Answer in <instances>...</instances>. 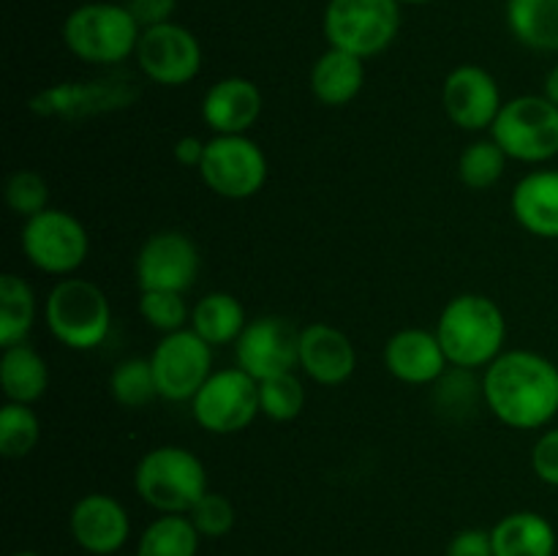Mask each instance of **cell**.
<instances>
[{"mask_svg":"<svg viewBox=\"0 0 558 556\" xmlns=\"http://www.w3.org/2000/svg\"><path fill=\"white\" fill-rule=\"evenodd\" d=\"M41 442V420L31 403L5 401L0 409V452L9 461L25 458Z\"/></svg>","mask_w":558,"mask_h":556,"instance_id":"obj_29","label":"cell"},{"mask_svg":"<svg viewBox=\"0 0 558 556\" xmlns=\"http://www.w3.org/2000/svg\"><path fill=\"white\" fill-rule=\"evenodd\" d=\"M543 96L548 98V101H554L558 107V63L554 69L548 71V76H545V85H543Z\"/></svg>","mask_w":558,"mask_h":556,"instance_id":"obj_40","label":"cell"},{"mask_svg":"<svg viewBox=\"0 0 558 556\" xmlns=\"http://www.w3.org/2000/svg\"><path fill=\"white\" fill-rule=\"evenodd\" d=\"M0 385H3L5 401L36 403L41 401L49 387L47 360L31 347V343H14L0 354Z\"/></svg>","mask_w":558,"mask_h":556,"instance_id":"obj_24","label":"cell"},{"mask_svg":"<svg viewBox=\"0 0 558 556\" xmlns=\"http://www.w3.org/2000/svg\"><path fill=\"white\" fill-rule=\"evenodd\" d=\"M158 396L167 401H194L213 374V347L191 327L167 333L150 354Z\"/></svg>","mask_w":558,"mask_h":556,"instance_id":"obj_11","label":"cell"},{"mask_svg":"<svg viewBox=\"0 0 558 556\" xmlns=\"http://www.w3.org/2000/svg\"><path fill=\"white\" fill-rule=\"evenodd\" d=\"M142 74L161 87H183L202 71V44L189 27L163 22L145 27L136 44Z\"/></svg>","mask_w":558,"mask_h":556,"instance_id":"obj_12","label":"cell"},{"mask_svg":"<svg viewBox=\"0 0 558 556\" xmlns=\"http://www.w3.org/2000/svg\"><path fill=\"white\" fill-rule=\"evenodd\" d=\"M445 349L436 330L403 327L385 343V368L407 385H436L447 374Z\"/></svg>","mask_w":558,"mask_h":556,"instance_id":"obj_18","label":"cell"},{"mask_svg":"<svg viewBox=\"0 0 558 556\" xmlns=\"http://www.w3.org/2000/svg\"><path fill=\"white\" fill-rule=\"evenodd\" d=\"M142 27L125 5L87 3L71 11L63 41L74 58L90 65H118L136 52Z\"/></svg>","mask_w":558,"mask_h":556,"instance_id":"obj_5","label":"cell"},{"mask_svg":"<svg viewBox=\"0 0 558 556\" xmlns=\"http://www.w3.org/2000/svg\"><path fill=\"white\" fill-rule=\"evenodd\" d=\"M245 325L248 319H245L243 303L229 292H207L191 309L189 327L196 336L205 338L213 349L238 341Z\"/></svg>","mask_w":558,"mask_h":556,"instance_id":"obj_25","label":"cell"},{"mask_svg":"<svg viewBox=\"0 0 558 556\" xmlns=\"http://www.w3.org/2000/svg\"><path fill=\"white\" fill-rule=\"evenodd\" d=\"M365 85V60L330 47L311 69V93L325 107H347Z\"/></svg>","mask_w":558,"mask_h":556,"instance_id":"obj_22","label":"cell"},{"mask_svg":"<svg viewBox=\"0 0 558 556\" xmlns=\"http://www.w3.org/2000/svg\"><path fill=\"white\" fill-rule=\"evenodd\" d=\"M259 409L276 423H292L305 409V385L298 371L259 382Z\"/></svg>","mask_w":558,"mask_h":556,"instance_id":"obj_32","label":"cell"},{"mask_svg":"<svg viewBox=\"0 0 558 556\" xmlns=\"http://www.w3.org/2000/svg\"><path fill=\"white\" fill-rule=\"evenodd\" d=\"M189 518L194 521L196 532L202 537H227L234 529V521H238V512H234V505L229 496L218 494V491H207L199 501L194 505V510L189 512Z\"/></svg>","mask_w":558,"mask_h":556,"instance_id":"obj_35","label":"cell"},{"mask_svg":"<svg viewBox=\"0 0 558 556\" xmlns=\"http://www.w3.org/2000/svg\"><path fill=\"white\" fill-rule=\"evenodd\" d=\"M483 398L510 428H545L558 414V365L532 349H505L485 368Z\"/></svg>","mask_w":558,"mask_h":556,"instance_id":"obj_1","label":"cell"},{"mask_svg":"<svg viewBox=\"0 0 558 556\" xmlns=\"http://www.w3.org/2000/svg\"><path fill=\"white\" fill-rule=\"evenodd\" d=\"M134 270L142 292L163 289V292L185 294L199 276V251L189 234L163 229L142 243Z\"/></svg>","mask_w":558,"mask_h":556,"instance_id":"obj_14","label":"cell"},{"mask_svg":"<svg viewBox=\"0 0 558 556\" xmlns=\"http://www.w3.org/2000/svg\"><path fill=\"white\" fill-rule=\"evenodd\" d=\"M532 469L545 485L558 488V428H548L534 442Z\"/></svg>","mask_w":558,"mask_h":556,"instance_id":"obj_36","label":"cell"},{"mask_svg":"<svg viewBox=\"0 0 558 556\" xmlns=\"http://www.w3.org/2000/svg\"><path fill=\"white\" fill-rule=\"evenodd\" d=\"M398 3H430V0H398Z\"/></svg>","mask_w":558,"mask_h":556,"instance_id":"obj_42","label":"cell"},{"mask_svg":"<svg viewBox=\"0 0 558 556\" xmlns=\"http://www.w3.org/2000/svg\"><path fill=\"white\" fill-rule=\"evenodd\" d=\"M22 251L36 270L63 276L80 270L90 254V234L74 213L47 207L22 227Z\"/></svg>","mask_w":558,"mask_h":556,"instance_id":"obj_8","label":"cell"},{"mask_svg":"<svg viewBox=\"0 0 558 556\" xmlns=\"http://www.w3.org/2000/svg\"><path fill=\"white\" fill-rule=\"evenodd\" d=\"M510 210L529 234L558 240V169L523 174L512 189Z\"/></svg>","mask_w":558,"mask_h":556,"instance_id":"obj_21","label":"cell"},{"mask_svg":"<svg viewBox=\"0 0 558 556\" xmlns=\"http://www.w3.org/2000/svg\"><path fill=\"white\" fill-rule=\"evenodd\" d=\"M36 322V294L16 273L0 276V347L25 343Z\"/></svg>","mask_w":558,"mask_h":556,"instance_id":"obj_27","label":"cell"},{"mask_svg":"<svg viewBox=\"0 0 558 556\" xmlns=\"http://www.w3.org/2000/svg\"><path fill=\"white\" fill-rule=\"evenodd\" d=\"M265 98L256 82L245 76H223L202 98V120L216 134H248L262 118Z\"/></svg>","mask_w":558,"mask_h":556,"instance_id":"obj_20","label":"cell"},{"mask_svg":"<svg viewBox=\"0 0 558 556\" xmlns=\"http://www.w3.org/2000/svg\"><path fill=\"white\" fill-rule=\"evenodd\" d=\"M234 360L256 382L298 371L300 330L283 316H256L234 341Z\"/></svg>","mask_w":558,"mask_h":556,"instance_id":"obj_13","label":"cell"},{"mask_svg":"<svg viewBox=\"0 0 558 556\" xmlns=\"http://www.w3.org/2000/svg\"><path fill=\"white\" fill-rule=\"evenodd\" d=\"M191 414L207 434H238L254 423L256 414H262L259 382L240 365L213 371L191 401Z\"/></svg>","mask_w":558,"mask_h":556,"instance_id":"obj_10","label":"cell"},{"mask_svg":"<svg viewBox=\"0 0 558 556\" xmlns=\"http://www.w3.org/2000/svg\"><path fill=\"white\" fill-rule=\"evenodd\" d=\"M44 319L54 341L76 352H87L107 341L112 327V305L98 283L69 276L49 289Z\"/></svg>","mask_w":558,"mask_h":556,"instance_id":"obj_4","label":"cell"},{"mask_svg":"<svg viewBox=\"0 0 558 556\" xmlns=\"http://www.w3.org/2000/svg\"><path fill=\"white\" fill-rule=\"evenodd\" d=\"M507 153L496 145V140H477L463 147L458 156V178L466 189L485 191L494 189L507 169Z\"/></svg>","mask_w":558,"mask_h":556,"instance_id":"obj_31","label":"cell"},{"mask_svg":"<svg viewBox=\"0 0 558 556\" xmlns=\"http://www.w3.org/2000/svg\"><path fill=\"white\" fill-rule=\"evenodd\" d=\"M507 22L523 47L558 52V0H510Z\"/></svg>","mask_w":558,"mask_h":556,"instance_id":"obj_26","label":"cell"},{"mask_svg":"<svg viewBox=\"0 0 558 556\" xmlns=\"http://www.w3.org/2000/svg\"><path fill=\"white\" fill-rule=\"evenodd\" d=\"M5 205L14 216L33 218L49 207V183L36 169H16L5 180Z\"/></svg>","mask_w":558,"mask_h":556,"instance_id":"obj_33","label":"cell"},{"mask_svg":"<svg viewBox=\"0 0 558 556\" xmlns=\"http://www.w3.org/2000/svg\"><path fill=\"white\" fill-rule=\"evenodd\" d=\"M196 172L216 196L251 200L267 183V156L248 134H216Z\"/></svg>","mask_w":558,"mask_h":556,"instance_id":"obj_9","label":"cell"},{"mask_svg":"<svg viewBox=\"0 0 558 556\" xmlns=\"http://www.w3.org/2000/svg\"><path fill=\"white\" fill-rule=\"evenodd\" d=\"M436 336L456 368H488L507 341L505 311L488 294L463 292L441 309Z\"/></svg>","mask_w":558,"mask_h":556,"instance_id":"obj_2","label":"cell"},{"mask_svg":"<svg viewBox=\"0 0 558 556\" xmlns=\"http://www.w3.org/2000/svg\"><path fill=\"white\" fill-rule=\"evenodd\" d=\"M109 392L114 401L125 409H142L158 396L156 374H153L150 358L120 360L109 374Z\"/></svg>","mask_w":558,"mask_h":556,"instance_id":"obj_30","label":"cell"},{"mask_svg":"<svg viewBox=\"0 0 558 556\" xmlns=\"http://www.w3.org/2000/svg\"><path fill=\"white\" fill-rule=\"evenodd\" d=\"M441 104H445L450 123L463 131H490L505 107L494 74L472 63L458 65L447 74L445 87H441Z\"/></svg>","mask_w":558,"mask_h":556,"instance_id":"obj_15","label":"cell"},{"mask_svg":"<svg viewBox=\"0 0 558 556\" xmlns=\"http://www.w3.org/2000/svg\"><path fill=\"white\" fill-rule=\"evenodd\" d=\"M202 534L194 521L180 512H161L145 527L136 543V556H196Z\"/></svg>","mask_w":558,"mask_h":556,"instance_id":"obj_28","label":"cell"},{"mask_svg":"<svg viewBox=\"0 0 558 556\" xmlns=\"http://www.w3.org/2000/svg\"><path fill=\"white\" fill-rule=\"evenodd\" d=\"M357 368V352L349 336L327 322L300 330V371L316 385H343Z\"/></svg>","mask_w":558,"mask_h":556,"instance_id":"obj_19","label":"cell"},{"mask_svg":"<svg viewBox=\"0 0 558 556\" xmlns=\"http://www.w3.org/2000/svg\"><path fill=\"white\" fill-rule=\"evenodd\" d=\"M490 140L512 161H550L558 156V107L545 96L510 98L490 125Z\"/></svg>","mask_w":558,"mask_h":556,"instance_id":"obj_6","label":"cell"},{"mask_svg":"<svg viewBox=\"0 0 558 556\" xmlns=\"http://www.w3.org/2000/svg\"><path fill=\"white\" fill-rule=\"evenodd\" d=\"M136 87L118 80H93V82H63V85L47 87L31 98V109L44 118H90V114L114 112L136 101Z\"/></svg>","mask_w":558,"mask_h":556,"instance_id":"obj_16","label":"cell"},{"mask_svg":"<svg viewBox=\"0 0 558 556\" xmlns=\"http://www.w3.org/2000/svg\"><path fill=\"white\" fill-rule=\"evenodd\" d=\"M496 556H556V527L534 510H518L490 529Z\"/></svg>","mask_w":558,"mask_h":556,"instance_id":"obj_23","label":"cell"},{"mask_svg":"<svg viewBox=\"0 0 558 556\" xmlns=\"http://www.w3.org/2000/svg\"><path fill=\"white\" fill-rule=\"evenodd\" d=\"M134 488L147 507L161 512L189 516L196 501L207 494V469L196 452L180 445H161L140 458Z\"/></svg>","mask_w":558,"mask_h":556,"instance_id":"obj_3","label":"cell"},{"mask_svg":"<svg viewBox=\"0 0 558 556\" xmlns=\"http://www.w3.org/2000/svg\"><path fill=\"white\" fill-rule=\"evenodd\" d=\"M11 556H41V554H36V551H14Z\"/></svg>","mask_w":558,"mask_h":556,"instance_id":"obj_41","label":"cell"},{"mask_svg":"<svg viewBox=\"0 0 558 556\" xmlns=\"http://www.w3.org/2000/svg\"><path fill=\"white\" fill-rule=\"evenodd\" d=\"M123 5L131 11V16L136 20V25L145 31V27L172 22L178 0H125Z\"/></svg>","mask_w":558,"mask_h":556,"instance_id":"obj_38","label":"cell"},{"mask_svg":"<svg viewBox=\"0 0 558 556\" xmlns=\"http://www.w3.org/2000/svg\"><path fill=\"white\" fill-rule=\"evenodd\" d=\"M140 316L158 333L185 330L191 322V309L185 305L180 292H163V289H147L140 294Z\"/></svg>","mask_w":558,"mask_h":556,"instance_id":"obj_34","label":"cell"},{"mask_svg":"<svg viewBox=\"0 0 558 556\" xmlns=\"http://www.w3.org/2000/svg\"><path fill=\"white\" fill-rule=\"evenodd\" d=\"M69 529L74 543L90 556H112L129 543L131 518L109 494H87L71 507Z\"/></svg>","mask_w":558,"mask_h":556,"instance_id":"obj_17","label":"cell"},{"mask_svg":"<svg viewBox=\"0 0 558 556\" xmlns=\"http://www.w3.org/2000/svg\"><path fill=\"white\" fill-rule=\"evenodd\" d=\"M401 27L398 0H330L325 9V36L330 47L357 58L385 52Z\"/></svg>","mask_w":558,"mask_h":556,"instance_id":"obj_7","label":"cell"},{"mask_svg":"<svg viewBox=\"0 0 558 556\" xmlns=\"http://www.w3.org/2000/svg\"><path fill=\"white\" fill-rule=\"evenodd\" d=\"M205 147H207V142H202L199 136H194V134L180 136V140L174 142V147H172L174 161L183 164V167L199 169L202 158H205Z\"/></svg>","mask_w":558,"mask_h":556,"instance_id":"obj_39","label":"cell"},{"mask_svg":"<svg viewBox=\"0 0 558 556\" xmlns=\"http://www.w3.org/2000/svg\"><path fill=\"white\" fill-rule=\"evenodd\" d=\"M447 556H496L490 532H485V529H461L447 543Z\"/></svg>","mask_w":558,"mask_h":556,"instance_id":"obj_37","label":"cell"}]
</instances>
